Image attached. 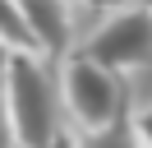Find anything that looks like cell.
<instances>
[{
    "mask_svg": "<svg viewBox=\"0 0 152 148\" xmlns=\"http://www.w3.org/2000/svg\"><path fill=\"white\" fill-rule=\"evenodd\" d=\"M5 107L14 125V148H56L60 144V74L42 56H14L5 74Z\"/></svg>",
    "mask_w": 152,
    "mask_h": 148,
    "instance_id": "1",
    "label": "cell"
},
{
    "mask_svg": "<svg viewBox=\"0 0 152 148\" xmlns=\"http://www.w3.org/2000/svg\"><path fill=\"white\" fill-rule=\"evenodd\" d=\"M60 92H65V111L74 116V125L83 130V134H106V130L129 111L120 74L102 70V65H97L92 56H83V51H74L60 65Z\"/></svg>",
    "mask_w": 152,
    "mask_h": 148,
    "instance_id": "2",
    "label": "cell"
},
{
    "mask_svg": "<svg viewBox=\"0 0 152 148\" xmlns=\"http://www.w3.org/2000/svg\"><path fill=\"white\" fill-rule=\"evenodd\" d=\"M83 56H92L102 70L129 74L152 65V5H124L106 9V18L83 42Z\"/></svg>",
    "mask_w": 152,
    "mask_h": 148,
    "instance_id": "3",
    "label": "cell"
},
{
    "mask_svg": "<svg viewBox=\"0 0 152 148\" xmlns=\"http://www.w3.org/2000/svg\"><path fill=\"white\" fill-rule=\"evenodd\" d=\"M23 18L32 28V42H37V56L51 65H65L74 56V9L56 5V0H23Z\"/></svg>",
    "mask_w": 152,
    "mask_h": 148,
    "instance_id": "4",
    "label": "cell"
},
{
    "mask_svg": "<svg viewBox=\"0 0 152 148\" xmlns=\"http://www.w3.org/2000/svg\"><path fill=\"white\" fill-rule=\"evenodd\" d=\"M0 42L10 46L14 56H37V42H32L28 18H23V5H10V0H0Z\"/></svg>",
    "mask_w": 152,
    "mask_h": 148,
    "instance_id": "5",
    "label": "cell"
},
{
    "mask_svg": "<svg viewBox=\"0 0 152 148\" xmlns=\"http://www.w3.org/2000/svg\"><path fill=\"white\" fill-rule=\"evenodd\" d=\"M56 148H143V144H138V130H134V116L124 111L106 134H83V144H74L69 134H60Z\"/></svg>",
    "mask_w": 152,
    "mask_h": 148,
    "instance_id": "6",
    "label": "cell"
},
{
    "mask_svg": "<svg viewBox=\"0 0 152 148\" xmlns=\"http://www.w3.org/2000/svg\"><path fill=\"white\" fill-rule=\"evenodd\" d=\"M134 130H138V144L152 148V107H143L138 116H134Z\"/></svg>",
    "mask_w": 152,
    "mask_h": 148,
    "instance_id": "7",
    "label": "cell"
},
{
    "mask_svg": "<svg viewBox=\"0 0 152 148\" xmlns=\"http://www.w3.org/2000/svg\"><path fill=\"white\" fill-rule=\"evenodd\" d=\"M0 148H14V125H10V107H5V88H0Z\"/></svg>",
    "mask_w": 152,
    "mask_h": 148,
    "instance_id": "8",
    "label": "cell"
},
{
    "mask_svg": "<svg viewBox=\"0 0 152 148\" xmlns=\"http://www.w3.org/2000/svg\"><path fill=\"white\" fill-rule=\"evenodd\" d=\"M10 65H14V51L0 42V83H5V74H10Z\"/></svg>",
    "mask_w": 152,
    "mask_h": 148,
    "instance_id": "9",
    "label": "cell"
}]
</instances>
